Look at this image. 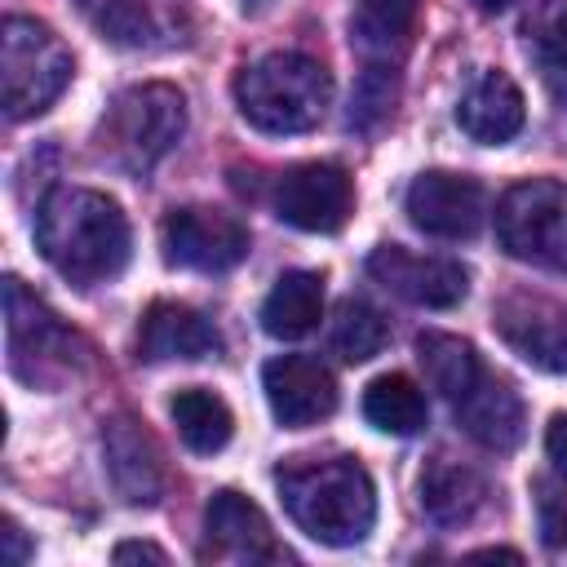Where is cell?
<instances>
[{"label": "cell", "mask_w": 567, "mask_h": 567, "mask_svg": "<svg viewBox=\"0 0 567 567\" xmlns=\"http://www.w3.org/2000/svg\"><path fill=\"white\" fill-rule=\"evenodd\" d=\"M545 452H549L554 470L567 474V412H558V416L549 421V430H545Z\"/></svg>", "instance_id": "f1b7e54d"}, {"label": "cell", "mask_w": 567, "mask_h": 567, "mask_svg": "<svg viewBox=\"0 0 567 567\" xmlns=\"http://www.w3.org/2000/svg\"><path fill=\"white\" fill-rule=\"evenodd\" d=\"M368 275L390 288L394 297L412 301V306H430V310H447L456 301H465L470 292V275L461 261L452 257H421L408 252L403 244H381L368 257Z\"/></svg>", "instance_id": "8fae6325"}, {"label": "cell", "mask_w": 567, "mask_h": 567, "mask_svg": "<svg viewBox=\"0 0 567 567\" xmlns=\"http://www.w3.org/2000/svg\"><path fill=\"white\" fill-rule=\"evenodd\" d=\"M261 390L284 430L319 425L337 412V381L310 354H279L261 368Z\"/></svg>", "instance_id": "4fadbf2b"}, {"label": "cell", "mask_w": 567, "mask_h": 567, "mask_svg": "<svg viewBox=\"0 0 567 567\" xmlns=\"http://www.w3.org/2000/svg\"><path fill=\"white\" fill-rule=\"evenodd\" d=\"M288 518L319 545H359L377 523V487L354 456H297L275 474Z\"/></svg>", "instance_id": "7a4b0ae2"}, {"label": "cell", "mask_w": 567, "mask_h": 567, "mask_svg": "<svg viewBox=\"0 0 567 567\" xmlns=\"http://www.w3.org/2000/svg\"><path fill=\"white\" fill-rule=\"evenodd\" d=\"M159 244H164V261L182 266V270H230L248 257V226L221 208H173L159 226Z\"/></svg>", "instance_id": "ba28073f"}, {"label": "cell", "mask_w": 567, "mask_h": 567, "mask_svg": "<svg viewBox=\"0 0 567 567\" xmlns=\"http://www.w3.org/2000/svg\"><path fill=\"white\" fill-rule=\"evenodd\" d=\"M4 337H9V368L27 385H58L75 372L80 337L35 297L22 279H4Z\"/></svg>", "instance_id": "52a82bcc"}, {"label": "cell", "mask_w": 567, "mask_h": 567, "mask_svg": "<svg viewBox=\"0 0 567 567\" xmlns=\"http://www.w3.org/2000/svg\"><path fill=\"white\" fill-rule=\"evenodd\" d=\"M35 244L62 279L93 288L128 266L133 235L111 195L89 186H58L35 213Z\"/></svg>", "instance_id": "6da1fadb"}, {"label": "cell", "mask_w": 567, "mask_h": 567, "mask_svg": "<svg viewBox=\"0 0 567 567\" xmlns=\"http://www.w3.org/2000/svg\"><path fill=\"white\" fill-rule=\"evenodd\" d=\"M204 527H208V540L217 554H230V558H248V563H284L292 558L275 536H270V523L266 514L239 496V492H217L204 509Z\"/></svg>", "instance_id": "e0dca14e"}, {"label": "cell", "mask_w": 567, "mask_h": 567, "mask_svg": "<svg viewBox=\"0 0 567 567\" xmlns=\"http://www.w3.org/2000/svg\"><path fill=\"white\" fill-rule=\"evenodd\" d=\"M328 341H332V350H337L346 363H368L372 354L385 350L390 328H385V319H381L368 301H341Z\"/></svg>", "instance_id": "484cf974"}, {"label": "cell", "mask_w": 567, "mask_h": 567, "mask_svg": "<svg viewBox=\"0 0 567 567\" xmlns=\"http://www.w3.org/2000/svg\"><path fill=\"white\" fill-rule=\"evenodd\" d=\"M487 505V483L478 470L461 465V461H430L425 474H421V509L443 523V527H461L470 523L478 509Z\"/></svg>", "instance_id": "ffe728a7"}, {"label": "cell", "mask_w": 567, "mask_h": 567, "mask_svg": "<svg viewBox=\"0 0 567 567\" xmlns=\"http://www.w3.org/2000/svg\"><path fill=\"white\" fill-rule=\"evenodd\" d=\"M168 412H173V425H177L182 443H186L190 452H199V456L221 452V447L230 443V434H235V416H230L226 399H217V394L204 390V385L177 390L173 403H168Z\"/></svg>", "instance_id": "7402d4cb"}, {"label": "cell", "mask_w": 567, "mask_h": 567, "mask_svg": "<svg viewBox=\"0 0 567 567\" xmlns=\"http://www.w3.org/2000/svg\"><path fill=\"white\" fill-rule=\"evenodd\" d=\"M221 350V337L217 328L182 306V301H155L146 315H142V328H137V354L146 363H168V359H208Z\"/></svg>", "instance_id": "2e32d148"}, {"label": "cell", "mask_w": 567, "mask_h": 567, "mask_svg": "<svg viewBox=\"0 0 567 567\" xmlns=\"http://www.w3.org/2000/svg\"><path fill=\"white\" fill-rule=\"evenodd\" d=\"M350 208H354V186L341 164H323V159L292 164L275 182V213L297 230L332 235L346 226Z\"/></svg>", "instance_id": "9c48e42d"}, {"label": "cell", "mask_w": 567, "mask_h": 567, "mask_svg": "<svg viewBox=\"0 0 567 567\" xmlns=\"http://www.w3.org/2000/svg\"><path fill=\"white\" fill-rule=\"evenodd\" d=\"M421 0H359L350 13V44L368 66H394L416 27Z\"/></svg>", "instance_id": "d6986e66"}, {"label": "cell", "mask_w": 567, "mask_h": 567, "mask_svg": "<svg viewBox=\"0 0 567 567\" xmlns=\"http://www.w3.org/2000/svg\"><path fill=\"white\" fill-rule=\"evenodd\" d=\"M461 430L483 443L487 452H514L523 443V399L509 390V381L492 377L487 368L478 372V381L452 403Z\"/></svg>", "instance_id": "9a60e30c"}, {"label": "cell", "mask_w": 567, "mask_h": 567, "mask_svg": "<svg viewBox=\"0 0 567 567\" xmlns=\"http://www.w3.org/2000/svg\"><path fill=\"white\" fill-rule=\"evenodd\" d=\"M0 536H4V558H9V563H27V558H31V545L22 540V527H18L13 518H4V532H0Z\"/></svg>", "instance_id": "1f68e13d"}, {"label": "cell", "mask_w": 567, "mask_h": 567, "mask_svg": "<svg viewBox=\"0 0 567 567\" xmlns=\"http://www.w3.org/2000/svg\"><path fill=\"white\" fill-rule=\"evenodd\" d=\"M186 133V97L173 84H133L124 93L111 97L106 115L97 120V155L128 173V177H146Z\"/></svg>", "instance_id": "277c9868"}, {"label": "cell", "mask_w": 567, "mask_h": 567, "mask_svg": "<svg viewBox=\"0 0 567 567\" xmlns=\"http://www.w3.org/2000/svg\"><path fill=\"white\" fill-rule=\"evenodd\" d=\"M416 359L425 368V381L447 399L456 403L483 372L478 363V350L465 341V337H452V332H421L416 337Z\"/></svg>", "instance_id": "603a6c76"}, {"label": "cell", "mask_w": 567, "mask_h": 567, "mask_svg": "<svg viewBox=\"0 0 567 567\" xmlns=\"http://www.w3.org/2000/svg\"><path fill=\"white\" fill-rule=\"evenodd\" d=\"M71 49L53 35V27L35 18H4L0 27V102L9 120H31L49 111L71 84Z\"/></svg>", "instance_id": "5b68a950"}, {"label": "cell", "mask_w": 567, "mask_h": 567, "mask_svg": "<svg viewBox=\"0 0 567 567\" xmlns=\"http://www.w3.org/2000/svg\"><path fill=\"white\" fill-rule=\"evenodd\" d=\"M235 102L257 133H310L332 102V75L306 53H266L235 75Z\"/></svg>", "instance_id": "3957f363"}, {"label": "cell", "mask_w": 567, "mask_h": 567, "mask_svg": "<svg viewBox=\"0 0 567 567\" xmlns=\"http://www.w3.org/2000/svg\"><path fill=\"white\" fill-rule=\"evenodd\" d=\"M75 4L89 18V27L120 49H151L159 35V22L146 0H75Z\"/></svg>", "instance_id": "d4e9b609"}, {"label": "cell", "mask_w": 567, "mask_h": 567, "mask_svg": "<svg viewBox=\"0 0 567 567\" xmlns=\"http://www.w3.org/2000/svg\"><path fill=\"white\" fill-rule=\"evenodd\" d=\"M492 328L523 363L567 377V306L536 292H509L492 306Z\"/></svg>", "instance_id": "30bf717a"}, {"label": "cell", "mask_w": 567, "mask_h": 567, "mask_svg": "<svg viewBox=\"0 0 567 567\" xmlns=\"http://www.w3.org/2000/svg\"><path fill=\"white\" fill-rule=\"evenodd\" d=\"M408 221L425 235H439V239H470L478 226H483V213H487V195L483 186L470 177V173H447V168H434V173H421L412 186H408Z\"/></svg>", "instance_id": "7c38bea8"}, {"label": "cell", "mask_w": 567, "mask_h": 567, "mask_svg": "<svg viewBox=\"0 0 567 567\" xmlns=\"http://www.w3.org/2000/svg\"><path fill=\"white\" fill-rule=\"evenodd\" d=\"M394 102V66H363L354 102H350V128H372Z\"/></svg>", "instance_id": "4316f807"}, {"label": "cell", "mask_w": 567, "mask_h": 567, "mask_svg": "<svg viewBox=\"0 0 567 567\" xmlns=\"http://www.w3.org/2000/svg\"><path fill=\"white\" fill-rule=\"evenodd\" d=\"M509 4H514V0H478L483 13H501V9H509Z\"/></svg>", "instance_id": "d6a6232c"}, {"label": "cell", "mask_w": 567, "mask_h": 567, "mask_svg": "<svg viewBox=\"0 0 567 567\" xmlns=\"http://www.w3.org/2000/svg\"><path fill=\"white\" fill-rule=\"evenodd\" d=\"M363 416H368L377 430L408 439V434H421V430H425V416H430V412H425V394L416 390L412 377L385 372V377H377V381L363 390Z\"/></svg>", "instance_id": "cb8c5ba5"}, {"label": "cell", "mask_w": 567, "mask_h": 567, "mask_svg": "<svg viewBox=\"0 0 567 567\" xmlns=\"http://www.w3.org/2000/svg\"><path fill=\"white\" fill-rule=\"evenodd\" d=\"M536 62H540V75L549 84V93L558 102H567V9L554 13V22L540 31L536 40Z\"/></svg>", "instance_id": "83f0119b"}, {"label": "cell", "mask_w": 567, "mask_h": 567, "mask_svg": "<svg viewBox=\"0 0 567 567\" xmlns=\"http://www.w3.org/2000/svg\"><path fill=\"white\" fill-rule=\"evenodd\" d=\"M168 563V554L159 549V545H146V540H124V545H115V563Z\"/></svg>", "instance_id": "f546056e"}, {"label": "cell", "mask_w": 567, "mask_h": 567, "mask_svg": "<svg viewBox=\"0 0 567 567\" xmlns=\"http://www.w3.org/2000/svg\"><path fill=\"white\" fill-rule=\"evenodd\" d=\"M323 315V275L315 270H288L275 279V288L261 301V328L275 341L306 337Z\"/></svg>", "instance_id": "44dd1931"}, {"label": "cell", "mask_w": 567, "mask_h": 567, "mask_svg": "<svg viewBox=\"0 0 567 567\" xmlns=\"http://www.w3.org/2000/svg\"><path fill=\"white\" fill-rule=\"evenodd\" d=\"M496 239L514 261L567 275V186L554 177L509 186L496 204Z\"/></svg>", "instance_id": "8992f818"}, {"label": "cell", "mask_w": 567, "mask_h": 567, "mask_svg": "<svg viewBox=\"0 0 567 567\" xmlns=\"http://www.w3.org/2000/svg\"><path fill=\"white\" fill-rule=\"evenodd\" d=\"M102 447H106V470L115 492L128 505H155L164 492V465H159L155 439L133 416H111L102 425Z\"/></svg>", "instance_id": "5bb4252c"}, {"label": "cell", "mask_w": 567, "mask_h": 567, "mask_svg": "<svg viewBox=\"0 0 567 567\" xmlns=\"http://www.w3.org/2000/svg\"><path fill=\"white\" fill-rule=\"evenodd\" d=\"M248 4H266V0H248Z\"/></svg>", "instance_id": "836d02e7"}, {"label": "cell", "mask_w": 567, "mask_h": 567, "mask_svg": "<svg viewBox=\"0 0 567 567\" xmlns=\"http://www.w3.org/2000/svg\"><path fill=\"white\" fill-rule=\"evenodd\" d=\"M523 115H527L523 89H518L505 71H483V75L470 84V93L461 97V106H456V124H461L474 142H483V146L509 142V137L523 128Z\"/></svg>", "instance_id": "ac0fdd59"}, {"label": "cell", "mask_w": 567, "mask_h": 567, "mask_svg": "<svg viewBox=\"0 0 567 567\" xmlns=\"http://www.w3.org/2000/svg\"><path fill=\"white\" fill-rule=\"evenodd\" d=\"M545 540L549 545H567V505L545 501Z\"/></svg>", "instance_id": "4dcf8cb0"}]
</instances>
